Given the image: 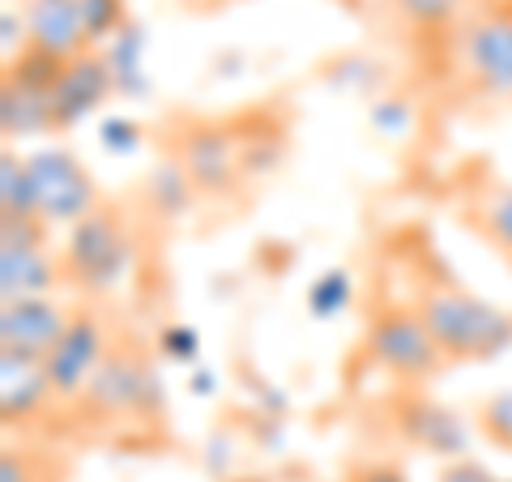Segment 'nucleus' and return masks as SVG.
<instances>
[{"mask_svg":"<svg viewBox=\"0 0 512 482\" xmlns=\"http://www.w3.org/2000/svg\"><path fill=\"white\" fill-rule=\"evenodd\" d=\"M410 308L448 363H491L512 350V312L453 278H423Z\"/></svg>","mask_w":512,"mask_h":482,"instance_id":"f257e3e1","label":"nucleus"},{"mask_svg":"<svg viewBox=\"0 0 512 482\" xmlns=\"http://www.w3.org/2000/svg\"><path fill=\"white\" fill-rule=\"evenodd\" d=\"M60 269L64 282L77 286L82 295H107L133 273L137 244L133 231L120 214H111L107 205H99L90 218H82L77 227L64 231L60 239Z\"/></svg>","mask_w":512,"mask_h":482,"instance_id":"f03ea898","label":"nucleus"},{"mask_svg":"<svg viewBox=\"0 0 512 482\" xmlns=\"http://www.w3.org/2000/svg\"><path fill=\"white\" fill-rule=\"evenodd\" d=\"M35 184V214L47 231H69L99 210V188L90 167L69 146H39L26 154Z\"/></svg>","mask_w":512,"mask_h":482,"instance_id":"7ed1b4c3","label":"nucleus"},{"mask_svg":"<svg viewBox=\"0 0 512 482\" xmlns=\"http://www.w3.org/2000/svg\"><path fill=\"white\" fill-rule=\"evenodd\" d=\"M363 346H367V359L402 384H423L448 367L444 350L436 346V337L427 333L414 308H376L367 316Z\"/></svg>","mask_w":512,"mask_h":482,"instance_id":"20e7f679","label":"nucleus"},{"mask_svg":"<svg viewBox=\"0 0 512 482\" xmlns=\"http://www.w3.org/2000/svg\"><path fill=\"white\" fill-rule=\"evenodd\" d=\"M457 69L487 99H512V13L504 0L466 13L453 35Z\"/></svg>","mask_w":512,"mask_h":482,"instance_id":"39448f33","label":"nucleus"},{"mask_svg":"<svg viewBox=\"0 0 512 482\" xmlns=\"http://www.w3.org/2000/svg\"><path fill=\"white\" fill-rule=\"evenodd\" d=\"M47 239L52 231L39 218L0 222V303L43 299L64 282L60 252Z\"/></svg>","mask_w":512,"mask_h":482,"instance_id":"423d86ee","label":"nucleus"},{"mask_svg":"<svg viewBox=\"0 0 512 482\" xmlns=\"http://www.w3.org/2000/svg\"><path fill=\"white\" fill-rule=\"evenodd\" d=\"M82 401L94 414H107V419L150 414L158 410V372L133 346H111Z\"/></svg>","mask_w":512,"mask_h":482,"instance_id":"0eeeda50","label":"nucleus"},{"mask_svg":"<svg viewBox=\"0 0 512 482\" xmlns=\"http://www.w3.org/2000/svg\"><path fill=\"white\" fill-rule=\"evenodd\" d=\"M107 350H111V342H107L103 320L94 312H73L64 337L52 346V355L43 359L56 401H82L94 372H99L107 359Z\"/></svg>","mask_w":512,"mask_h":482,"instance_id":"6e6552de","label":"nucleus"},{"mask_svg":"<svg viewBox=\"0 0 512 482\" xmlns=\"http://www.w3.org/2000/svg\"><path fill=\"white\" fill-rule=\"evenodd\" d=\"M73 320V308H64L60 299H9L0 303V350H18V355L47 359L52 346L64 337Z\"/></svg>","mask_w":512,"mask_h":482,"instance_id":"1a4fd4ad","label":"nucleus"},{"mask_svg":"<svg viewBox=\"0 0 512 482\" xmlns=\"http://www.w3.org/2000/svg\"><path fill=\"white\" fill-rule=\"evenodd\" d=\"M111 94H116V82H111V69L103 52L94 47V52L77 56L64 64L60 82L52 90V116H56V133H69V128H77L86 116H94Z\"/></svg>","mask_w":512,"mask_h":482,"instance_id":"9d476101","label":"nucleus"},{"mask_svg":"<svg viewBox=\"0 0 512 482\" xmlns=\"http://www.w3.org/2000/svg\"><path fill=\"white\" fill-rule=\"evenodd\" d=\"M397 427H402V436L414 448L448 457V461H461L466 448H470V431H466V423H461V414L440 406V401L423 397V393H406L402 401H397Z\"/></svg>","mask_w":512,"mask_h":482,"instance_id":"9b49d317","label":"nucleus"},{"mask_svg":"<svg viewBox=\"0 0 512 482\" xmlns=\"http://www.w3.org/2000/svg\"><path fill=\"white\" fill-rule=\"evenodd\" d=\"M180 167L197 184V192L214 197V192H227L244 175V150L227 128H192L180 146Z\"/></svg>","mask_w":512,"mask_h":482,"instance_id":"f8f14e48","label":"nucleus"},{"mask_svg":"<svg viewBox=\"0 0 512 482\" xmlns=\"http://www.w3.org/2000/svg\"><path fill=\"white\" fill-rule=\"evenodd\" d=\"M47 406H56L52 380H47V363L35 355H18V350H0V410L5 423H35Z\"/></svg>","mask_w":512,"mask_h":482,"instance_id":"ddd939ff","label":"nucleus"},{"mask_svg":"<svg viewBox=\"0 0 512 482\" xmlns=\"http://www.w3.org/2000/svg\"><path fill=\"white\" fill-rule=\"evenodd\" d=\"M22 18H26L30 43L47 56L77 60V56L94 52L77 0H22Z\"/></svg>","mask_w":512,"mask_h":482,"instance_id":"4468645a","label":"nucleus"},{"mask_svg":"<svg viewBox=\"0 0 512 482\" xmlns=\"http://www.w3.org/2000/svg\"><path fill=\"white\" fill-rule=\"evenodd\" d=\"M103 60L111 69V82H116V94L120 99H141L150 94V73H146V56H150V35L146 26L128 18L120 35H111L103 47Z\"/></svg>","mask_w":512,"mask_h":482,"instance_id":"2eb2a0df","label":"nucleus"},{"mask_svg":"<svg viewBox=\"0 0 512 482\" xmlns=\"http://www.w3.org/2000/svg\"><path fill=\"white\" fill-rule=\"evenodd\" d=\"M0 128H5L9 141H13V137L26 141V137H47V133H56L52 94L18 86V82H5V86H0Z\"/></svg>","mask_w":512,"mask_h":482,"instance_id":"dca6fc26","label":"nucleus"},{"mask_svg":"<svg viewBox=\"0 0 512 482\" xmlns=\"http://www.w3.org/2000/svg\"><path fill=\"white\" fill-rule=\"evenodd\" d=\"M389 9L419 39L457 35V26L466 22V0H389Z\"/></svg>","mask_w":512,"mask_h":482,"instance_id":"f3484780","label":"nucleus"},{"mask_svg":"<svg viewBox=\"0 0 512 482\" xmlns=\"http://www.w3.org/2000/svg\"><path fill=\"white\" fill-rule=\"evenodd\" d=\"M35 214V184H30L26 154H0V222H22Z\"/></svg>","mask_w":512,"mask_h":482,"instance_id":"a211bd4d","label":"nucleus"},{"mask_svg":"<svg viewBox=\"0 0 512 482\" xmlns=\"http://www.w3.org/2000/svg\"><path fill=\"white\" fill-rule=\"evenodd\" d=\"M474 227L504 256H512V184H487L474 201Z\"/></svg>","mask_w":512,"mask_h":482,"instance_id":"6ab92c4d","label":"nucleus"},{"mask_svg":"<svg viewBox=\"0 0 512 482\" xmlns=\"http://www.w3.org/2000/svg\"><path fill=\"white\" fill-rule=\"evenodd\" d=\"M64 64H69V60H56V56L39 52L35 43H26L22 52L5 64V82H18V86H30V90L52 94L56 82H60V73H64Z\"/></svg>","mask_w":512,"mask_h":482,"instance_id":"aec40b11","label":"nucleus"},{"mask_svg":"<svg viewBox=\"0 0 512 482\" xmlns=\"http://www.w3.org/2000/svg\"><path fill=\"white\" fill-rule=\"evenodd\" d=\"M192 197H197V184L188 180V171L180 167V158H171V163H163L150 175V205L158 214H167V218L184 214L192 205Z\"/></svg>","mask_w":512,"mask_h":482,"instance_id":"412c9836","label":"nucleus"},{"mask_svg":"<svg viewBox=\"0 0 512 482\" xmlns=\"http://www.w3.org/2000/svg\"><path fill=\"white\" fill-rule=\"evenodd\" d=\"M350 299H355V278H350L346 269H325L316 273L312 286H308V312L316 320H333L350 308Z\"/></svg>","mask_w":512,"mask_h":482,"instance_id":"4be33fe9","label":"nucleus"},{"mask_svg":"<svg viewBox=\"0 0 512 482\" xmlns=\"http://www.w3.org/2000/svg\"><path fill=\"white\" fill-rule=\"evenodd\" d=\"M77 9H82V22H86L90 47H103L111 35H120L124 22H128L124 0H77Z\"/></svg>","mask_w":512,"mask_h":482,"instance_id":"5701e85b","label":"nucleus"},{"mask_svg":"<svg viewBox=\"0 0 512 482\" xmlns=\"http://www.w3.org/2000/svg\"><path fill=\"white\" fill-rule=\"evenodd\" d=\"M478 431H483L495 448L512 453V389L491 393L483 406H478Z\"/></svg>","mask_w":512,"mask_h":482,"instance_id":"b1692460","label":"nucleus"},{"mask_svg":"<svg viewBox=\"0 0 512 482\" xmlns=\"http://www.w3.org/2000/svg\"><path fill=\"white\" fill-rule=\"evenodd\" d=\"M158 355L175 359V363H197L201 355V333L192 325H167L158 333Z\"/></svg>","mask_w":512,"mask_h":482,"instance_id":"393cba45","label":"nucleus"},{"mask_svg":"<svg viewBox=\"0 0 512 482\" xmlns=\"http://www.w3.org/2000/svg\"><path fill=\"white\" fill-rule=\"evenodd\" d=\"M99 141L107 154H133L141 146V124L133 116H107L99 124Z\"/></svg>","mask_w":512,"mask_h":482,"instance_id":"a878e982","label":"nucleus"},{"mask_svg":"<svg viewBox=\"0 0 512 482\" xmlns=\"http://www.w3.org/2000/svg\"><path fill=\"white\" fill-rule=\"evenodd\" d=\"M367 120H372V128L384 137H402L410 128V103L406 99H380V103L367 107Z\"/></svg>","mask_w":512,"mask_h":482,"instance_id":"bb28decb","label":"nucleus"},{"mask_svg":"<svg viewBox=\"0 0 512 482\" xmlns=\"http://www.w3.org/2000/svg\"><path fill=\"white\" fill-rule=\"evenodd\" d=\"M436 482H500V478H495L487 465H478V461H470V457H461V461H448Z\"/></svg>","mask_w":512,"mask_h":482,"instance_id":"cd10ccee","label":"nucleus"},{"mask_svg":"<svg viewBox=\"0 0 512 482\" xmlns=\"http://www.w3.org/2000/svg\"><path fill=\"white\" fill-rule=\"evenodd\" d=\"M350 482H410V478L397 470L393 461H367V465H359V470L350 474Z\"/></svg>","mask_w":512,"mask_h":482,"instance_id":"c85d7f7f","label":"nucleus"},{"mask_svg":"<svg viewBox=\"0 0 512 482\" xmlns=\"http://www.w3.org/2000/svg\"><path fill=\"white\" fill-rule=\"evenodd\" d=\"M0 482H35L26 453H18V448H9V453L0 457Z\"/></svg>","mask_w":512,"mask_h":482,"instance_id":"c756f323","label":"nucleus"},{"mask_svg":"<svg viewBox=\"0 0 512 482\" xmlns=\"http://www.w3.org/2000/svg\"><path fill=\"white\" fill-rule=\"evenodd\" d=\"M192 393H197V397H210V393H214V372L197 367V372H192Z\"/></svg>","mask_w":512,"mask_h":482,"instance_id":"7c9ffc66","label":"nucleus"},{"mask_svg":"<svg viewBox=\"0 0 512 482\" xmlns=\"http://www.w3.org/2000/svg\"><path fill=\"white\" fill-rule=\"evenodd\" d=\"M192 5H201V9H218V5H231V0H192Z\"/></svg>","mask_w":512,"mask_h":482,"instance_id":"2f4dec72","label":"nucleus"},{"mask_svg":"<svg viewBox=\"0 0 512 482\" xmlns=\"http://www.w3.org/2000/svg\"><path fill=\"white\" fill-rule=\"evenodd\" d=\"M342 5H350V9H359V5H367V0H342Z\"/></svg>","mask_w":512,"mask_h":482,"instance_id":"473e14b6","label":"nucleus"},{"mask_svg":"<svg viewBox=\"0 0 512 482\" xmlns=\"http://www.w3.org/2000/svg\"><path fill=\"white\" fill-rule=\"evenodd\" d=\"M504 5H508V13H512V0H504Z\"/></svg>","mask_w":512,"mask_h":482,"instance_id":"72a5a7b5","label":"nucleus"},{"mask_svg":"<svg viewBox=\"0 0 512 482\" xmlns=\"http://www.w3.org/2000/svg\"><path fill=\"white\" fill-rule=\"evenodd\" d=\"M508 482H512V478H508Z\"/></svg>","mask_w":512,"mask_h":482,"instance_id":"f704fd0d","label":"nucleus"}]
</instances>
